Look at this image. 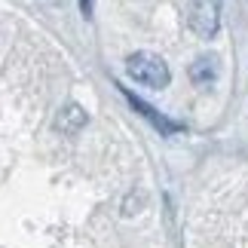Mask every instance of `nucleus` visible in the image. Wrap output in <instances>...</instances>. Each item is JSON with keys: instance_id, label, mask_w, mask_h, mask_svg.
I'll use <instances>...</instances> for the list:
<instances>
[{"instance_id": "nucleus-1", "label": "nucleus", "mask_w": 248, "mask_h": 248, "mask_svg": "<svg viewBox=\"0 0 248 248\" xmlns=\"http://www.w3.org/2000/svg\"><path fill=\"white\" fill-rule=\"evenodd\" d=\"M126 74L135 83L147 86V89H166L171 80V71L163 55L156 52H132L126 59Z\"/></svg>"}, {"instance_id": "nucleus-2", "label": "nucleus", "mask_w": 248, "mask_h": 248, "mask_svg": "<svg viewBox=\"0 0 248 248\" xmlns=\"http://www.w3.org/2000/svg\"><path fill=\"white\" fill-rule=\"evenodd\" d=\"M187 22L196 31V37L212 40L221 28V0H190Z\"/></svg>"}, {"instance_id": "nucleus-3", "label": "nucleus", "mask_w": 248, "mask_h": 248, "mask_svg": "<svg viewBox=\"0 0 248 248\" xmlns=\"http://www.w3.org/2000/svg\"><path fill=\"white\" fill-rule=\"evenodd\" d=\"M123 95H126V101L132 104V110H138L141 117H144V120H147V123H150V126H154V129H159V132H163V135H175V132H181V126H178L175 120L163 117V113H159L156 108H150L147 101H141L138 95H132L129 89H123Z\"/></svg>"}, {"instance_id": "nucleus-4", "label": "nucleus", "mask_w": 248, "mask_h": 248, "mask_svg": "<svg viewBox=\"0 0 248 248\" xmlns=\"http://www.w3.org/2000/svg\"><path fill=\"white\" fill-rule=\"evenodd\" d=\"M86 110L80 108L77 101H68V104H62L59 113H55V129L62 132V135H77V132L86 126Z\"/></svg>"}, {"instance_id": "nucleus-5", "label": "nucleus", "mask_w": 248, "mask_h": 248, "mask_svg": "<svg viewBox=\"0 0 248 248\" xmlns=\"http://www.w3.org/2000/svg\"><path fill=\"white\" fill-rule=\"evenodd\" d=\"M217 77V59L215 55H199V59L190 64V80L199 83V86H205V83H212Z\"/></svg>"}, {"instance_id": "nucleus-6", "label": "nucleus", "mask_w": 248, "mask_h": 248, "mask_svg": "<svg viewBox=\"0 0 248 248\" xmlns=\"http://www.w3.org/2000/svg\"><path fill=\"white\" fill-rule=\"evenodd\" d=\"M92 9H95V0H80V13L83 16H92Z\"/></svg>"}]
</instances>
